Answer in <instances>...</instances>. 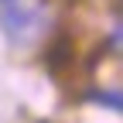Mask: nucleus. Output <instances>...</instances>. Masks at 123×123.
I'll return each instance as SVG.
<instances>
[{
    "label": "nucleus",
    "instance_id": "1",
    "mask_svg": "<svg viewBox=\"0 0 123 123\" xmlns=\"http://www.w3.org/2000/svg\"><path fill=\"white\" fill-rule=\"evenodd\" d=\"M0 34L10 48H31L44 34V0H0Z\"/></svg>",
    "mask_w": 123,
    "mask_h": 123
}]
</instances>
